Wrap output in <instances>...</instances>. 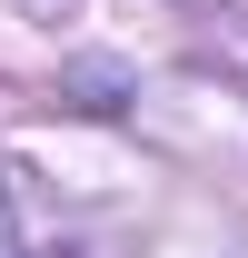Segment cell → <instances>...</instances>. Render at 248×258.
Wrapping results in <instances>:
<instances>
[{
  "instance_id": "6da1fadb",
  "label": "cell",
  "mask_w": 248,
  "mask_h": 258,
  "mask_svg": "<svg viewBox=\"0 0 248 258\" xmlns=\"http://www.w3.org/2000/svg\"><path fill=\"white\" fill-rule=\"evenodd\" d=\"M0 258H20V219H10V179H0Z\"/></svg>"
}]
</instances>
